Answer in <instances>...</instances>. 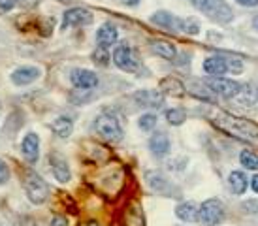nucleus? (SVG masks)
<instances>
[{"mask_svg":"<svg viewBox=\"0 0 258 226\" xmlns=\"http://www.w3.org/2000/svg\"><path fill=\"white\" fill-rule=\"evenodd\" d=\"M136 100L142 107H160L164 102V96L158 91H140L136 94Z\"/></svg>","mask_w":258,"mask_h":226,"instance_id":"f3484780","label":"nucleus"},{"mask_svg":"<svg viewBox=\"0 0 258 226\" xmlns=\"http://www.w3.org/2000/svg\"><path fill=\"white\" fill-rule=\"evenodd\" d=\"M15 0H0V12H10L14 8Z\"/></svg>","mask_w":258,"mask_h":226,"instance_id":"2f4dec72","label":"nucleus"},{"mask_svg":"<svg viewBox=\"0 0 258 226\" xmlns=\"http://www.w3.org/2000/svg\"><path fill=\"white\" fill-rule=\"evenodd\" d=\"M70 79H72L74 87H78V89H94L98 85V76L94 72L83 70V68L74 70Z\"/></svg>","mask_w":258,"mask_h":226,"instance_id":"9d476101","label":"nucleus"},{"mask_svg":"<svg viewBox=\"0 0 258 226\" xmlns=\"http://www.w3.org/2000/svg\"><path fill=\"white\" fill-rule=\"evenodd\" d=\"M151 21L155 23V25H158V27H164L168 30H172V32H179L183 19H177V17H173L168 12H157V14L151 17Z\"/></svg>","mask_w":258,"mask_h":226,"instance_id":"dca6fc26","label":"nucleus"},{"mask_svg":"<svg viewBox=\"0 0 258 226\" xmlns=\"http://www.w3.org/2000/svg\"><path fill=\"white\" fill-rule=\"evenodd\" d=\"M119 40V34H117V28L111 25V23H106V25H102L98 28V32H96V42L100 47L104 49H108L109 45H115Z\"/></svg>","mask_w":258,"mask_h":226,"instance_id":"2eb2a0df","label":"nucleus"},{"mask_svg":"<svg viewBox=\"0 0 258 226\" xmlns=\"http://www.w3.org/2000/svg\"><path fill=\"white\" fill-rule=\"evenodd\" d=\"M254 28H258V17L254 19Z\"/></svg>","mask_w":258,"mask_h":226,"instance_id":"4c0bfd02","label":"nucleus"},{"mask_svg":"<svg viewBox=\"0 0 258 226\" xmlns=\"http://www.w3.org/2000/svg\"><path fill=\"white\" fill-rule=\"evenodd\" d=\"M251 189L258 194V174H256V176H252V179H251Z\"/></svg>","mask_w":258,"mask_h":226,"instance_id":"f704fd0d","label":"nucleus"},{"mask_svg":"<svg viewBox=\"0 0 258 226\" xmlns=\"http://www.w3.org/2000/svg\"><path fill=\"white\" fill-rule=\"evenodd\" d=\"M19 4H23V6H27L29 2H27V0H19Z\"/></svg>","mask_w":258,"mask_h":226,"instance_id":"e433bc0d","label":"nucleus"},{"mask_svg":"<svg viewBox=\"0 0 258 226\" xmlns=\"http://www.w3.org/2000/svg\"><path fill=\"white\" fill-rule=\"evenodd\" d=\"M94 130L108 141H121L122 140V128L119 125V121L115 119L113 115L104 113L98 119L94 121Z\"/></svg>","mask_w":258,"mask_h":226,"instance_id":"423d86ee","label":"nucleus"},{"mask_svg":"<svg viewBox=\"0 0 258 226\" xmlns=\"http://www.w3.org/2000/svg\"><path fill=\"white\" fill-rule=\"evenodd\" d=\"M190 2L217 23H228L234 17L232 10L224 0H190Z\"/></svg>","mask_w":258,"mask_h":226,"instance_id":"f03ea898","label":"nucleus"},{"mask_svg":"<svg viewBox=\"0 0 258 226\" xmlns=\"http://www.w3.org/2000/svg\"><path fill=\"white\" fill-rule=\"evenodd\" d=\"M237 4H241L245 8H254L258 6V0H237Z\"/></svg>","mask_w":258,"mask_h":226,"instance_id":"72a5a7b5","label":"nucleus"},{"mask_svg":"<svg viewBox=\"0 0 258 226\" xmlns=\"http://www.w3.org/2000/svg\"><path fill=\"white\" fill-rule=\"evenodd\" d=\"M49 160H51V170H53L55 179L60 181V183H68V181H70V177H72L68 162H66L60 155H57V153H53V155L49 156Z\"/></svg>","mask_w":258,"mask_h":226,"instance_id":"9b49d317","label":"nucleus"},{"mask_svg":"<svg viewBox=\"0 0 258 226\" xmlns=\"http://www.w3.org/2000/svg\"><path fill=\"white\" fill-rule=\"evenodd\" d=\"M8 179H10V168H8V164L0 158V185L8 183Z\"/></svg>","mask_w":258,"mask_h":226,"instance_id":"7c9ffc66","label":"nucleus"},{"mask_svg":"<svg viewBox=\"0 0 258 226\" xmlns=\"http://www.w3.org/2000/svg\"><path fill=\"white\" fill-rule=\"evenodd\" d=\"M204 70L208 72L209 76H213V78H221L222 74H226V72H228V66H226V56L224 55L208 56V59L204 61Z\"/></svg>","mask_w":258,"mask_h":226,"instance_id":"4468645a","label":"nucleus"},{"mask_svg":"<svg viewBox=\"0 0 258 226\" xmlns=\"http://www.w3.org/2000/svg\"><path fill=\"white\" fill-rule=\"evenodd\" d=\"M21 151H23V156H25L30 164L36 162L38 156H40V138H38V134L29 132V134L25 136L21 143Z\"/></svg>","mask_w":258,"mask_h":226,"instance_id":"1a4fd4ad","label":"nucleus"},{"mask_svg":"<svg viewBox=\"0 0 258 226\" xmlns=\"http://www.w3.org/2000/svg\"><path fill=\"white\" fill-rule=\"evenodd\" d=\"M213 123L226 134L258 147V125H254L252 121L241 119V117L230 115V113H219Z\"/></svg>","mask_w":258,"mask_h":226,"instance_id":"f257e3e1","label":"nucleus"},{"mask_svg":"<svg viewBox=\"0 0 258 226\" xmlns=\"http://www.w3.org/2000/svg\"><path fill=\"white\" fill-rule=\"evenodd\" d=\"M122 226H145L144 213L138 204H130L128 209H124L122 215Z\"/></svg>","mask_w":258,"mask_h":226,"instance_id":"6ab92c4d","label":"nucleus"},{"mask_svg":"<svg viewBox=\"0 0 258 226\" xmlns=\"http://www.w3.org/2000/svg\"><path fill=\"white\" fill-rule=\"evenodd\" d=\"M138 125H140V128H142V130L149 132V130H153V128L157 127V115H155V113H145V115H142V117H140Z\"/></svg>","mask_w":258,"mask_h":226,"instance_id":"bb28decb","label":"nucleus"},{"mask_svg":"<svg viewBox=\"0 0 258 226\" xmlns=\"http://www.w3.org/2000/svg\"><path fill=\"white\" fill-rule=\"evenodd\" d=\"M51 226H68V222H66V219L62 215H55L53 220H51Z\"/></svg>","mask_w":258,"mask_h":226,"instance_id":"473e14b6","label":"nucleus"},{"mask_svg":"<svg viewBox=\"0 0 258 226\" xmlns=\"http://www.w3.org/2000/svg\"><path fill=\"white\" fill-rule=\"evenodd\" d=\"M236 98H237V102L243 104V106H254L258 102L256 87H252V85H241V89H239Z\"/></svg>","mask_w":258,"mask_h":226,"instance_id":"5701e85b","label":"nucleus"},{"mask_svg":"<svg viewBox=\"0 0 258 226\" xmlns=\"http://www.w3.org/2000/svg\"><path fill=\"white\" fill-rule=\"evenodd\" d=\"M93 23V14L89 10H83V8H70L66 10L64 15H62V25L60 28L66 30L70 27H85V25H91Z\"/></svg>","mask_w":258,"mask_h":226,"instance_id":"0eeeda50","label":"nucleus"},{"mask_svg":"<svg viewBox=\"0 0 258 226\" xmlns=\"http://www.w3.org/2000/svg\"><path fill=\"white\" fill-rule=\"evenodd\" d=\"M198 220L204 226H219L224 220V205L217 198H209L198 207Z\"/></svg>","mask_w":258,"mask_h":226,"instance_id":"7ed1b4c3","label":"nucleus"},{"mask_svg":"<svg viewBox=\"0 0 258 226\" xmlns=\"http://www.w3.org/2000/svg\"><path fill=\"white\" fill-rule=\"evenodd\" d=\"M113 61L124 72H138L142 68V56L134 47H130L128 43L117 45V49L113 51Z\"/></svg>","mask_w":258,"mask_h":226,"instance_id":"20e7f679","label":"nucleus"},{"mask_svg":"<svg viewBox=\"0 0 258 226\" xmlns=\"http://www.w3.org/2000/svg\"><path fill=\"white\" fill-rule=\"evenodd\" d=\"M87 226H98V224H96V222H89Z\"/></svg>","mask_w":258,"mask_h":226,"instance_id":"58836bf2","label":"nucleus"},{"mask_svg":"<svg viewBox=\"0 0 258 226\" xmlns=\"http://www.w3.org/2000/svg\"><path fill=\"white\" fill-rule=\"evenodd\" d=\"M226 66H228V72H234V74H239V72L243 70V64L239 59H230L226 56Z\"/></svg>","mask_w":258,"mask_h":226,"instance_id":"c756f323","label":"nucleus"},{"mask_svg":"<svg viewBox=\"0 0 258 226\" xmlns=\"http://www.w3.org/2000/svg\"><path fill=\"white\" fill-rule=\"evenodd\" d=\"M0 113H2V104H0Z\"/></svg>","mask_w":258,"mask_h":226,"instance_id":"ea45409f","label":"nucleus"},{"mask_svg":"<svg viewBox=\"0 0 258 226\" xmlns=\"http://www.w3.org/2000/svg\"><path fill=\"white\" fill-rule=\"evenodd\" d=\"M208 87L213 92H217L222 98H234L237 96V92L241 89V85L234 81V79H226V78H211L208 79Z\"/></svg>","mask_w":258,"mask_h":226,"instance_id":"6e6552de","label":"nucleus"},{"mask_svg":"<svg viewBox=\"0 0 258 226\" xmlns=\"http://www.w3.org/2000/svg\"><path fill=\"white\" fill-rule=\"evenodd\" d=\"M38 78H40V70H38L36 66H21V68H17L12 74V81L15 85H19V87L34 83Z\"/></svg>","mask_w":258,"mask_h":226,"instance_id":"f8f14e48","label":"nucleus"},{"mask_svg":"<svg viewBox=\"0 0 258 226\" xmlns=\"http://www.w3.org/2000/svg\"><path fill=\"white\" fill-rule=\"evenodd\" d=\"M175 215L181 220H185V222H194V220L198 219V205L194 204V202H183L181 205H177Z\"/></svg>","mask_w":258,"mask_h":226,"instance_id":"4be33fe9","label":"nucleus"},{"mask_svg":"<svg viewBox=\"0 0 258 226\" xmlns=\"http://www.w3.org/2000/svg\"><path fill=\"white\" fill-rule=\"evenodd\" d=\"M181 32H186V34H198L200 32V25L194 19H183L181 21Z\"/></svg>","mask_w":258,"mask_h":226,"instance_id":"cd10ccee","label":"nucleus"},{"mask_svg":"<svg viewBox=\"0 0 258 226\" xmlns=\"http://www.w3.org/2000/svg\"><path fill=\"white\" fill-rule=\"evenodd\" d=\"M228 183H230V189H232V192L241 196V194L247 191L249 179H247V176H245L243 172H239V170H234V172L230 174V177H228Z\"/></svg>","mask_w":258,"mask_h":226,"instance_id":"aec40b11","label":"nucleus"},{"mask_svg":"<svg viewBox=\"0 0 258 226\" xmlns=\"http://www.w3.org/2000/svg\"><path fill=\"white\" fill-rule=\"evenodd\" d=\"M239 162L247 170H258V155L254 151H243L239 155Z\"/></svg>","mask_w":258,"mask_h":226,"instance_id":"b1692460","label":"nucleus"},{"mask_svg":"<svg viewBox=\"0 0 258 226\" xmlns=\"http://www.w3.org/2000/svg\"><path fill=\"white\" fill-rule=\"evenodd\" d=\"M166 119L170 121V125H183V123L186 121V111H185V109H179V107L168 109V113H166Z\"/></svg>","mask_w":258,"mask_h":226,"instance_id":"a878e982","label":"nucleus"},{"mask_svg":"<svg viewBox=\"0 0 258 226\" xmlns=\"http://www.w3.org/2000/svg\"><path fill=\"white\" fill-rule=\"evenodd\" d=\"M93 61L98 66H108L109 64V55H108V51L104 49V47H98V49L93 53Z\"/></svg>","mask_w":258,"mask_h":226,"instance_id":"c85d7f7f","label":"nucleus"},{"mask_svg":"<svg viewBox=\"0 0 258 226\" xmlns=\"http://www.w3.org/2000/svg\"><path fill=\"white\" fill-rule=\"evenodd\" d=\"M162 89H164V92H170V94H173V96H181L183 94V85L177 81V79L173 78H168L162 81Z\"/></svg>","mask_w":258,"mask_h":226,"instance_id":"393cba45","label":"nucleus"},{"mask_svg":"<svg viewBox=\"0 0 258 226\" xmlns=\"http://www.w3.org/2000/svg\"><path fill=\"white\" fill-rule=\"evenodd\" d=\"M170 147H172V145H170V138H168L164 132H157V134L151 136L149 149L157 158H162V156L168 155V153H170Z\"/></svg>","mask_w":258,"mask_h":226,"instance_id":"ddd939ff","label":"nucleus"},{"mask_svg":"<svg viewBox=\"0 0 258 226\" xmlns=\"http://www.w3.org/2000/svg\"><path fill=\"white\" fill-rule=\"evenodd\" d=\"M122 2H124L126 6H136V4L140 2V0H122Z\"/></svg>","mask_w":258,"mask_h":226,"instance_id":"c9c22d12","label":"nucleus"},{"mask_svg":"<svg viewBox=\"0 0 258 226\" xmlns=\"http://www.w3.org/2000/svg\"><path fill=\"white\" fill-rule=\"evenodd\" d=\"M151 51H153L155 55L162 56L164 61H173V59L177 56L175 47H173L170 42H166V40H153V42H151Z\"/></svg>","mask_w":258,"mask_h":226,"instance_id":"a211bd4d","label":"nucleus"},{"mask_svg":"<svg viewBox=\"0 0 258 226\" xmlns=\"http://www.w3.org/2000/svg\"><path fill=\"white\" fill-rule=\"evenodd\" d=\"M51 130L58 136V138H68L74 130V123L70 117H57L51 123Z\"/></svg>","mask_w":258,"mask_h":226,"instance_id":"412c9836","label":"nucleus"},{"mask_svg":"<svg viewBox=\"0 0 258 226\" xmlns=\"http://www.w3.org/2000/svg\"><path fill=\"white\" fill-rule=\"evenodd\" d=\"M25 191L32 204H43L49 198V185L34 172H27L25 176Z\"/></svg>","mask_w":258,"mask_h":226,"instance_id":"39448f33","label":"nucleus"}]
</instances>
